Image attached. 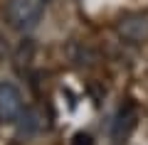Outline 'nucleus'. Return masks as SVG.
<instances>
[{"mask_svg":"<svg viewBox=\"0 0 148 145\" xmlns=\"http://www.w3.org/2000/svg\"><path fill=\"white\" fill-rule=\"evenodd\" d=\"M42 5L45 0H8L5 3V22L17 32H32L42 20Z\"/></svg>","mask_w":148,"mask_h":145,"instance_id":"nucleus-1","label":"nucleus"},{"mask_svg":"<svg viewBox=\"0 0 148 145\" xmlns=\"http://www.w3.org/2000/svg\"><path fill=\"white\" fill-rule=\"evenodd\" d=\"M22 111H25V101L20 88L12 81H3L0 84V123H17Z\"/></svg>","mask_w":148,"mask_h":145,"instance_id":"nucleus-2","label":"nucleus"},{"mask_svg":"<svg viewBox=\"0 0 148 145\" xmlns=\"http://www.w3.org/2000/svg\"><path fill=\"white\" fill-rule=\"evenodd\" d=\"M119 35L123 39L133 42V44L146 42L148 39V12H133V15L121 17V22H119Z\"/></svg>","mask_w":148,"mask_h":145,"instance_id":"nucleus-3","label":"nucleus"},{"mask_svg":"<svg viewBox=\"0 0 148 145\" xmlns=\"http://www.w3.org/2000/svg\"><path fill=\"white\" fill-rule=\"evenodd\" d=\"M133 128H136V108H133L131 103H126V106L116 113V118H114V125H111V138L116 140V143H121V140H126L128 135H131Z\"/></svg>","mask_w":148,"mask_h":145,"instance_id":"nucleus-4","label":"nucleus"},{"mask_svg":"<svg viewBox=\"0 0 148 145\" xmlns=\"http://www.w3.org/2000/svg\"><path fill=\"white\" fill-rule=\"evenodd\" d=\"M42 128H45V120H42V113L37 108H25L22 116L17 118V130H20V135H25V138L37 135Z\"/></svg>","mask_w":148,"mask_h":145,"instance_id":"nucleus-5","label":"nucleus"},{"mask_svg":"<svg viewBox=\"0 0 148 145\" xmlns=\"http://www.w3.org/2000/svg\"><path fill=\"white\" fill-rule=\"evenodd\" d=\"M72 145H94V138L89 133H84V130H79V133H74Z\"/></svg>","mask_w":148,"mask_h":145,"instance_id":"nucleus-6","label":"nucleus"},{"mask_svg":"<svg viewBox=\"0 0 148 145\" xmlns=\"http://www.w3.org/2000/svg\"><path fill=\"white\" fill-rule=\"evenodd\" d=\"M45 3H47V0H45Z\"/></svg>","mask_w":148,"mask_h":145,"instance_id":"nucleus-7","label":"nucleus"}]
</instances>
